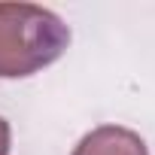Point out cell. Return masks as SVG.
Returning <instances> with one entry per match:
<instances>
[{
    "label": "cell",
    "instance_id": "1",
    "mask_svg": "<svg viewBox=\"0 0 155 155\" xmlns=\"http://www.w3.org/2000/svg\"><path fill=\"white\" fill-rule=\"evenodd\" d=\"M70 28L37 3H0V79L31 76L64 55Z\"/></svg>",
    "mask_w": 155,
    "mask_h": 155
},
{
    "label": "cell",
    "instance_id": "2",
    "mask_svg": "<svg viewBox=\"0 0 155 155\" xmlns=\"http://www.w3.org/2000/svg\"><path fill=\"white\" fill-rule=\"evenodd\" d=\"M73 155H149L143 137L122 125H101L76 143Z\"/></svg>",
    "mask_w": 155,
    "mask_h": 155
},
{
    "label": "cell",
    "instance_id": "3",
    "mask_svg": "<svg viewBox=\"0 0 155 155\" xmlns=\"http://www.w3.org/2000/svg\"><path fill=\"white\" fill-rule=\"evenodd\" d=\"M0 155H9V122L0 116Z\"/></svg>",
    "mask_w": 155,
    "mask_h": 155
}]
</instances>
